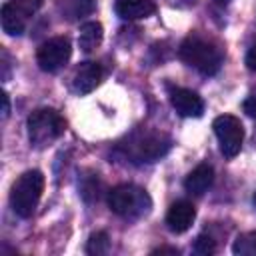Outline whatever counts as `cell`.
<instances>
[{
  "label": "cell",
  "mask_w": 256,
  "mask_h": 256,
  "mask_svg": "<svg viewBox=\"0 0 256 256\" xmlns=\"http://www.w3.org/2000/svg\"><path fill=\"white\" fill-rule=\"evenodd\" d=\"M178 56L184 64L192 66L194 70H198L204 76L216 74L222 66V50L214 42H210V40H206L198 34L188 36L180 44Z\"/></svg>",
  "instance_id": "1"
},
{
  "label": "cell",
  "mask_w": 256,
  "mask_h": 256,
  "mask_svg": "<svg viewBox=\"0 0 256 256\" xmlns=\"http://www.w3.org/2000/svg\"><path fill=\"white\" fill-rule=\"evenodd\" d=\"M108 206L116 216L126 218V220H136L150 212L152 198L140 186L120 184L108 192Z\"/></svg>",
  "instance_id": "2"
},
{
  "label": "cell",
  "mask_w": 256,
  "mask_h": 256,
  "mask_svg": "<svg viewBox=\"0 0 256 256\" xmlns=\"http://www.w3.org/2000/svg\"><path fill=\"white\" fill-rule=\"evenodd\" d=\"M44 190V174L40 170H28L12 184L10 206L20 218H30L40 202Z\"/></svg>",
  "instance_id": "3"
},
{
  "label": "cell",
  "mask_w": 256,
  "mask_h": 256,
  "mask_svg": "<svg viewBox=\"0 0 256 256\" xmlns=\"http://www.w3.org/2000/svg\"><path fill=\"white\" fill-rule=\"evenodd\" d=\"M26 128L30 144L34 148H46L64 134L66 122L54 108H38L28 116Z\"/></svg>",
  "instance_id": "4"
},
{
  "label": "cell",
  "mask_w": 256,
  "mask_h": 256,
  "mask_svg": "<svg viewBox=\"0 0 256 256\" xmlns=\"http://www.w3.org/2000/svg\"><path fill=\"white\" fill-rule=\"evenodd\" d=\"M44 0H10L0 10V24L8 36H20Z\"/></svg>",
  "instance_id": "5"
},
{
  "label": "cell",
  "mask_w": 256,
  "mask_h": 256,
  "mask_svg": "<svg viewBox=\"0 0 256 256\" xmlns=\"http://www.w3.org/2000/svg\"><path fill=\"white\" fill-rule=\"evenodd\" d=\"M212 128L218 138L220 152L226 158H234L240 152L242 140H244V126H242L240 118H236L232 114H222V116L214 118Z\"/></svg>",
  "instance_id": "6"
},
{
  "label": "cell",
  "mask_w": 256,
  "mask_h": 256,
  "mask_svg": "<svg viewBox=\"0 0 256 256\" xmlns=\"http://www.w3.org/2000/svg\"><path fill=\"white\" fill-rule=\"evenodd\" d=\"M72 54L70 40L66 36H54L40 44L36 52V62L44 72H58Z\"/></svg>",
  "instance_id": "7"
},
{
  "label": "cell",
  "mask_w": 256,
  "mask_h": 256,
  "mask_svg": "<svg viewBox=\"0 0 256 256\" xmlns=\"http://www.w3.org/2000/svg\"><path fill=\"white\" fill-rule=\"evenodd\" d=\"M170 150V138L164 134H146L132 144V156L144 162H154Z\"/></svg>",
  "instance_id": "8"
},
{
  "label": "cell",
  "mask_w": 256,
  "mask_h": 256,
  "mask_svg": "<svg viewBox=\"0 0 256 256\" xmlns=\"http://www.w3.org/2000/svg\"><path fill=\"white\" fill-rule=\"evenodd\" d=\"M170 104L184 118H200L204 112L202 98L188 88H172L170 90Z\"/></svg>",
  "instance_id": "9"
},
{
  "label": "cell",
  "mask_w": 256,
  "mask_h": 256,
  "mask_svg": "<svg viewBox=\"0 0 256 256\" xmlns=\"http://www.w3.org/2000/svg\"><path fill=\"white\" fill-rule=\"evenodd\" d=\"M196 218V208L192 202L188 200H178L174 202L170 208H168V214H166V224L168 228L174 232V234H182L186 232L192 222Z\"/></svg>",
  "instance_id": "10"
},
{
  "label": "cell",
  "mask_w": 256,
  "mask_h": 256,
  "mask_svg": "<svg viewBox=\"0 0 256 256\" xmlns=\"http://www.w3.org/2000/svg\"><path fill=\"white\" fill-rule=\"evenodd\" d=\"M102 80V68L96 62H80V66L74 70L72 76V88L78 94H88L92 92Z\"/></svg>",
  "instance_id": "11"
},
{
  "label": "cell",
  "mask_w": 256,
  "mask_h": 256,
  "mask_svg": "<svg viewBox=\"0 0 256 256\" xmlns=\"http://www.w3.org/2000/svg\"><path fill=\"white\" fill-rule=\"evenodd\" d=\"M114 8L122 20H142L156 12V4L152 0H118Z\"/></svg>",
  "instance_id": "12"
},
{
  "label": "cell",
  "mask_w": 256,
  "mask_h": 256,
  "mask_svg": "<svg viewBox=\"0 0 256 256\" xmlns=\"http://www.w3.org/2000/svg\"><path fill=\"white\" fill-rule=\"evenodd\" d=\"M212 182H214V170H212V166L200 164V166H196V168L186 176L184 188H186V192H190V194H194V196H202V194L212 186Z\"/></svg>",
  "instance_id": "13"
},
{
  "label": "cell",
  "mask_w": 256,
  "mask_h": 256,
  "mask_svg": "<svg viewBox=\"0 0 256 256\" xmlns=\"http://www.w3.org/2000/svg\"><path fill=\"white\" fill-rule=\"evenodd\" d=\"M104 38V32H102V24L100 22H84L80 26V34H78V46L80 50L84 52H92L94 48L100 46Z\"/></svg>",
  "instance_id": "14"
},
{
  "label": "cell",
  "mask_w": 256,
  "mask_h": 256,
  "mask_svg": "<svg viewBox=\"0 0 256 256\" xmlns=\"http://www.w3.org/2000/svg\"><path fill=\"white\" fill-rule=\"evenodd\" d=\"M58 10L66 20H80L94 10V0H60Z\"/></svg>",
  "instance_id": "15"
},
{
  "label": "cell",
  "mask_w": 256,
  "mask_h": 256,
  "mask_svg": "<svg viewBox=\"0 0 256 256\" xmlns=\"http://www.w3.org/2000/svg\"><path fill=\"white\" fill-rule=\"evenodd\" d=\"M232 252L238 256H256V232L240 234L232 244Z\"/></svg>",
  "instance_id": "16"
},
{
  "label": "cell",
  "mask_w": 256,
  "mask_h": 256,
  "mask_svg": "<svg viewBox=\"0 0 256 256\" xmlns=\"http://www.w3.org/2000/svg\"><path fill=\"white\" fill-rule=\"evenodd\" d=\"M110 250V238L106 232H94L90 238H88V244H86V252L92 254V256H102V254H108Z\"/></svg>",
  "instance_id": "17"
},
{
  "label": "cell",
  "mask_w": 256,
  "mask_h": 256,
  "mask_svg": "<svg viewBox=\"0 0 256 256\" xmlns=\"http://www.w3.org/2000/svg\"><path fill=\"white\" fill-rule=\"evenodd\" d=\"M194 252L196 254H202V256H208V254H214L216 252V242L208 236V234H200L194 242Z\"/></svg>",
  "instance_id": "18"
},
{
  "label": "cell",
  "mask_w": 256,
  "mask_h": 256,
  "mask_svg": "<svg viewBox=\"0 0 256 256\" xmlns=\"http://www.w3.org/2000/svg\"><path fill=\"white\" fill-rule=\"evenodd\" d=\"M242 108H244V112H246L248 116L256 118V88L246 96V100L242 102Z\"/></svg>",
  "instance_id": "19"
},
{
  "label": "cell",
  "mask_w": 256,
  "mask_h": 256,
  "mask_svg": "<svg viewBox=\"0 0 256 256\" xmlns=\"http://www.w3.org/2000/svg\"><path fill=\"white\" fill-rule=\"evenodd\" d=\"M246 66L256 72V46L248 50V54H246Z\"/></svg>",
  "instance_id": "20"
},
{
  "label": "cell",
  "mask_w": 256,
  "mask_h": 256,
  "mask_svg": "<svg viewBox=\"0 0 256 256\" xmlns=\"http://www.w3.org/2000/svg\"><path fill=\"white\" fill-rule=\"evenodd\" d=\"M196 0H168V4L170 6H176V8H188V6H192Z\"/></svg>",
  "instance_id": "21"
},
{
  "label": "cell",
  "mask_w": 256,
  "mask_h": 256,
  "mask_svg": "<svg viewBox=\"0 0 256 256\" xmlns=\"http://www.w3.org/2000/svg\"><path fill=\"white\" fill-rule=\"evenodd\" d=\"M152 254H178V250H176V248H166V246H164V248H156Z\"/></svg>",
  "instance_id": "22"
},
{
  "label": "cell",
  "mask_w": 256,
  "mask_h": 256,
  "mask_svg": "<svg viewBox=\"0 0 256 256\" xmlns=\"http://www.w3.org/2000/svg\"><path fill=\"white\" fill-rule=\"evenodd\" d=\"M2 102H4L2 114H4V118H6V116H8V112H10V102H8V94H2Z\"/></svg>",
  "instance_id": "23"
},
{
  "label": "cell",
  "mask_w": 256,
  "mask_h": 256,
  "mask_svg": "<svg viewBox=\"0 0 256 256\" xmlns=\"http://www.w3.org/2000/svg\"><path fill=\"white\" fill-rule=\"evenodd\" d=\"M220 2H230V0H220Z\"/></svg>",
  "instance_id": "24"
},
{
  "label": "cell",
  "mask_w": 256,
  "mask_h": 256,
  "mask_svg": "<svg viewBox=\"0 0 256 256\" xmlns=\"http://www.w3.org/2000/svg\"><path fill=\"white\" fill-rule=\"evenodd\" d=\"M254 204H256V194H254Z\"/></svg>",
  "instance_id": "25"
}]
</instances>
